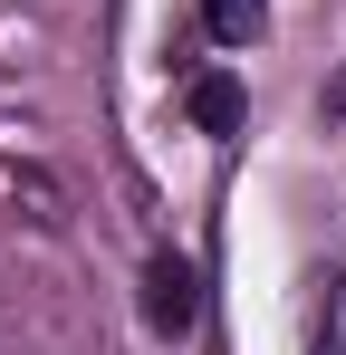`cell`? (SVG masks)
<instances>
[{
  "label": "cell",
  "mask_w": 346,
  "mask_h": 355,
  "mask_svg": "<svg viewBox=\"0 0 346 355\" xmlns=\"http://www.w3.org/2000/svg\"><path fill=\"white\" fill-rule=\"evenodd\" d=\"M202 29L231 39V49H250V39L270 29V0H202Z\"/></svg>",
  "instance_id": "3"
},
{
  "label": "cell",
  "mask_w": 346,
  "mask_h": 355,
  "mask_svg": "<svg viewBox=\"0 0 346 355\" xmlns=\"http://www.w3.org/2000/svg\"><path fill=\"white\" fill-rule=\"evenodd\" d=\"M183 106H192L202 135H240V77H222V67H212V77H192V87H183Z\"/></svg>",
  "instance_id": "2"
},
{
  "label": "cell",
  "mask_w": 346,
  "mask_h": 355,
  "mask_svg": "<svg viewBox=\"0 0 346 355\" xmlns=\"http://www.w3.org/2000/svg\"><path fill=\"white\" fill-rule=\"evenodd\" d=\"M145 317H154V336H192L202 327V279H192V259H154L145 269Z\"/></svg>",
  "instance_id": "1"
}]
</instances>
